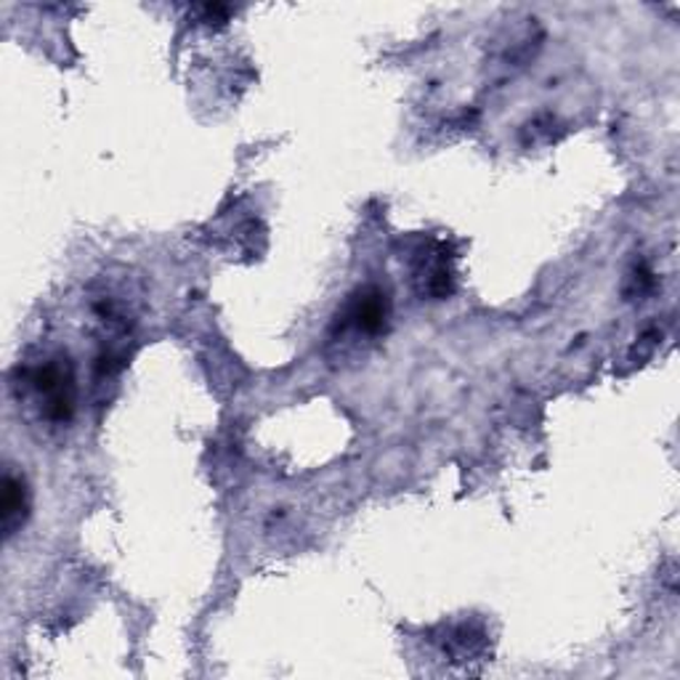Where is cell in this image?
<instances>
[{"label":"cell","instance_id":"2","mask_svg":"<svg viewBox=\"0 0 680 680\" xmlns=\"http://www.w3.org/2000/svg\"><path fill=\"white\" fill-rule=\"evenodd\" d=\"M388 320V301L386 295L378 293V290H365L352 301L346 312V322H343V329L352 327L362 335H378L383 327H386Z\"/></svg>","mask_w":680,"mask_h":680},{"label":"cell","instance_id":"1","mask_svg":"<svg viewBox=\"0 0 680 680\" xmlns=\"http://www.w3.org/2000/svg\"><path fill=\"white\" fill-rule=\"evenodd\" d=\"M32 391L41 399L43 415L49 420H70L72 407H75V380L67 365L62 359L45 362L43 367H35L30 373Z\"/></svg>","mask_w":680,"mask_h":680},{"label":"cell","instance_id":"3","mask_svg":"<svg viewBox=\"0 0 680 680\" xmlns=\"http://www.w3.org/2000/svg\"><path fill=\"white\" fill-rule=\"evenodd\" d=\"M0 511H3L0 516H3L6 537H11L28 516V490H24V481L17 479L11 471L3 479V508Z\"/></svg>","mask_w":680,"mask_h":680}]
</instances>
